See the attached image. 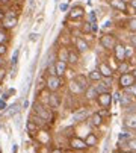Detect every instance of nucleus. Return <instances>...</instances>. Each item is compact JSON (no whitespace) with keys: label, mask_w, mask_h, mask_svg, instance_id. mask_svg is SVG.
Segmentation results:
<instances>
[{"label":"nucleus","mask_w":136,"mask_h":153,"mask_svg":"<svg viewBox=\"0 0 136 153\" xmlns=\"http://www.w3.org/2000/svg\"><path fill=\"white\" fill-rule=\"evenodd\" d=\"M17 23H18L17 15H15L12 11H11V12H8V14L3 17V20H2V25H3V27H5V29H12Z\"/></svg>","instance_id":"f257e3e1"},{"label":"nucleus","mask_w":136,"mask_h":153,"mask_svg":"<svg viewBox=\"0 0 136 153\" xmlns=\"http://www.w3.org/2000/svg\"><path fill=\"white\" fill-rule=\"evenodd\" d=\"M35 112H36V115L38 117H41L44 121H52V118H53V115H52V112L49 111V109H44L41 105H38V103H35Z\"/></svg>","instance_id":"f03ea898"},{"label":"nucleus","mask_w":136,"mask_h":153,"mask_svg":"<svg viewBox=\"0 0 136 153\" xmlns=\"http://www.w3.org/2000/svg\"><path fill=\"white\" fill-rule=\"evenodd\" d=\"M45 85H47V88L50 91H56L61 88V85H62V80L59 76H49L47 77V82H45Z\"/></svg>","instance_id":"7ed1b4c3"},{"label":"nucleus","mask_w":136,"mask_h":153,"mask_svg":"<svg viewBox=\"0 0 136 153\" xmlns=\"http://www.w3.org/2000/svg\"><path fill=\"white\" fill-rule=\"evenodd\" d=\"M135 80H136L135 74H132V73H124V74H121V77H120V85L123 86V88H129V86L135 85Z\"/></svg>","instance_id":"20e7f679"},{"label":"nucleus","mask_w":136,"mask_h":153,"mask_svg":"<svg viewBox=\"0 0 136 153\" xmlns=\"http://www.w3.org/2000/svg\"><path fill=\"white\" fill-rule=\"evenodd\" d=\"M100 41H101V46H103L104 49H113V47L117 46L115 38H113L112 35H103Z\"/></svg>","instance_id":"39448f33"},{"label":"nucleus","mask_w":136,"mask_h":153,"mask_svg":"<svg viewBox=\"0 0 136 153\" xmlns=\"http://www.w3.org/2000/svg\"><path fill=\"white\" fill-rule=\"evenodd\" d=\"M70 146H71V149H76V150H85V149L88 147L86 143H85L83 140L77 138V137H74V138L70 140Z\"/></svg>","instance_id":"423d86ee"},{"label":"nucleus","mask_w":136,"mask_h":153,"mask_svg":"<svg viewBox=\"0 0 136 153\" xmlns=\"http://www.w3.org/2000/svg\"><path fill=\"white\" fill-rule=\"evenodd\" d=\"M77 85H79V88L80 91H86L88 90V79L83 76V74H77L76 76V80H74Z\"/></svg>","instance_id":"0eeeda50"},{"label":"nucleus","mask_w":136,"mask_h":153,"mask_svg":"<svg viewBox=\"0 0 136 153\" xmlns=\"http://www.w3.org/2000/svg\"><path fill=\"white\" fill-rule=\"evenodd\" d=\"M88 115H89V111L83 108V109H79V111H76V112L73 114V120H74V121H83Z\"/></svg>","instance_id":"6e6552de"},{"label":"nucleus","mask_w":136,"mask_h":153,"mask_svg":"<svg viewBox=\"0 0 136 153\" xmlns=\"http://www.w3.org/2000/svg\"><path fill=\"white\" fill-rule=\"evenodd\" d=\"M110 102H112V96L109 93H104V94H100L98 96V103L103 108H109L110 106Z\"/></svg>","instance_id":"1a4fd4ad"},{"label":"nucleus","mask_w":136,"mask_h":153,"mask_svg":"<svg viewBox=\"0 0 136 153\" xmlns=\"http://www.w3.org/2000/svg\"><path fill=\"white\" fill-rule=\"evenodd\" d=\"M115 55H117V59L120 62H124V59H126V47H123L121 44H117L115 46Z\"/></svg>","instance_id":"9d476101"},{"label":"nucleus","mask_w":136,"mask_h":153,"mask_svg":"<svg viewBox=\"0 0 136 153\" xmlns=\"http://www.w3.org/2000/svg\"><path fill=\"white\" fill-rule=\"evenodd\" d=\"M110 5H112V8H115L118 11H123V12L127 11V5L124 0H110Z\"/></svg>","instance_id":"9b49d317"},{"label":"nucleus","mask_w":136,"mask_h":153,"mask_svg":"<svg viewBox=\"0 0 136 153\" xmlns=\"http://www.w3.org/2000/svg\"><path fill=\"white\" fill-rule=\"evenodd\" d=\"M82 15H83V8H82V6H74V8L70 11V14H68V17H70L71 20L80 18Z\"/></svg>","instance_id":"f8f14e48"},{"label":"nucleus","mask_w":136,"mask_h":153,"mask_svg":"<svg viewBox=\"0 0 136 153\" xmlns=\"http://www.w3.org/2000/svg\"><path fill=\"white\" fill-rule=\"evenodd\" d=\"M98 93H97V90H95V86H88V90L85 91V97L88 99V100H92V99H98Z\"/></svg>","instance_id":"ddd939ff"},{"label":"nucleus","mask_w":136,"mask_h":153,"mask_svg":"<svg viewBox=\"0 0 136 153\" xmlns=\"http://www.w3.org/2000/svg\"><path fill=\"white\" fill-rule=\"evenodd\" d=\"M55 65H56V76H62V74L65 73V70H67V62H64V61H56Z\"/></svg>","instance_id":"4468645a"},{"label":"nucleus","mask_w":136,"mask_h":153,"mask_svg":"<svg viewBox=\"0 0 136 153\" xmlns=\"http://www.w3.org/2000/svg\"><path fill=\"white\" fill-rule=\"evenodd\" d=\"M98 71H100V74H101L103 77H110V76H112V70L107 67L106 64H100V65H98Z\"/></svg>","instance_id":"2eb2a0df"},{"label":"nucleus","mask_w":136,"mask_h":153,"mask_svg":"<svg viewBox=\"0 0 136 153\" xmlns=\"http://www.w3.org/2000/svg\"><path fill=\"white\" fill-rule=\"evenodd\" d=\"M76 47H77L80 52H86V50L89 49L88 42H86L83 38H77V39H76Z\"/></svg>","instance_id":"dca6fc26"},{"label":"nucleus","mask_w":136,"mask_h":153,"mask_svg":"<svg viewBox=\"0 0 136 153\" xmlns=\"http://www.w3.org/2000/svg\"><path fill=\"white\" fill-rule=\"evenodd\" d=\"M18 108H20V103H14L9 109H8V111H6V117H12V115H15L17 112H18Z\"/></svg>","instance_id":"f3484780"},{"label":"nucleus","mask_w":136,"mask_h":153,"mask_svg":"<svg viewBox=\"0 0 136 153\" xmlns=\"http://www.w3.org/2000/svg\"><path fill=\"white\" fill-rule=\"evenodd\" d=\"M91 121H92L94 126H100V124L103 123V120H101V114H100V112L92 114V117H91Z\"/></svg>","instance_id":"a211bd4d"},{"label":"nucleus","mask_w":136,"mask_h":153,"mask_svg":"<svg viewBox=\"0 0 136 153\" xmlns=\"http://www.w3.org/2000/svg\"><path fill=\"white\" fill-rule=\"evenodd\" d=\"M85 143H86L88 147H89V146H95V144H97V137H95L94 134H89V135L86 137Z\"/></svg>","instance_id":"6ab92c4d"},{"label":"nucleus","mask_w":136,"mask_h":153,"mask_svg":"<svg viewBox=\"0 0 136 153\" xmlns=\"http://www.w3.org/2000/svg\"><path fill=\"white\" fill-rule=\"evenodd\" d=\"M49 105H50L52 108H58V106H59V97H58L56 94H52V96L49 97Z\"/></svg>","instance_id":"aec40b11"},{"label":"nucleus","mask_w":136,"mask_h":153,"mask_svg":"<svg viewBox=\"0 0 136 153\" xmlns=\"http://www.w3.org/2000/svg\"><path fill=\"white\" fill-rule=\"evenodd\" d=\"M126 126H129L130 129H136V115H129V118L126 120Z\"/></svg>","instance_id":"412c9836"},{"label":"nucleus","mask_w":136,"mask_h":153,"mask_svg":"<svg viewBox=\"0 0 136 153\" xmlns=\"http://www.w3.org/2000/svg\"><path fill=\"white\" fill-rule=\"evenodd\" d=\"M77 61H79V55H77V52H73V50L68 52V62L76 64Z\"/></svg>","instance_id":"4be33fe9"},{"label":"nucleus","mask_w":136,"mask_h":153,"mask_svg":"<svg viewBox=\"0 0 136 153\" xmlns=\"http://www.w3.org/2000/svg\"><path fill=\"white\" fill-rule=\"evenodd\" d=\"M101 77H103V76L100 74L98 70H92V71L89 73V79H91V80H100Z\"/></svg>","instance_id":"5701e85b"},{"label":"nucleus","mask_w":136,"mask_h":153,"mask_svg":"<svg viewBox=\"0 0 136 153\" xmlns=\"http://www.w3.org/2000/svg\"><path fill=\"white\" fill-rule=\"evenodd\" d=\"M95 90L98 94H104V93H107V86L104 83H98V85H95Z\"/></svg>","instance_id":"b1692460"},{"label":"nucleus","mask_w":136,"mask_h":153,"mask_svg":"<svg viewBox=\"0 0 136 153\" xmlns=\"http://www.w3.org/2000/svg\"><path fill=\"white\" fill-rule=\"evenodd\" d=\"M129 29L136 32V18H130L129 20Z\"/></svg>","instance_id":"393cba45"},{"label":"nucleus","mask_w":136,"mask_h":153,"mask_svg":"<svg viewBox=\"0 0 136 153\" xmlns=\"http://www.w3.org/2000/svg\"><path fill=\"white\" fill-rule=\"evenodd\" d=\"M26 126H27V130H29V132H35V130H36V124H35L32 120H30V121H27V124H26Z\"/></svg>","instance_id":"a878e982"},{"label":"nucleus","mask_w":136,"mask_h":153,"mask_svg":"<svg viewBox=\"0 0 136 153\" xmlns=\"http://www.w3.org/2000/svg\"><path fill=\"white\" fill-rule=\"evenodd\" d=\"M49 76H56V65L55 64L49 65Z\"/></svg>","instance_id":"bb28decb"},{"label":"nucleus","mask_w":136,"mask_h":153,"mask_svg":"<svg viewBox=\"0 0 136 153\" xmlns=\"http://www.w3.org/2000/svg\"><path fill=\"white\" fill-rule=\"evenodd\" d=\"M6 41H8V35L3 30H0V44H5Z\"/></svg>","instance_id":"cd10ccee"},{"label":"nucleus","mask_w":136,"mask_h":153,"mask_svg":"<svg viewBox=\"0 0 136 153\" xmlns=\"http://www.w3.org/2000/svg\"><path fill=\"white\" fill-rule=\"evenodd\" d=\"M70 88H71V91H73V93H82V91H80V88H79V85H77L76 82H71Z\"/></svg>","instance_id":"c85d7f7f"},{"label":"nucleus","mask_w":136,"mask_h":153,"mask_svg":"<svg viewBox=\"0 0 136 153\" xmlns=\"http://www.w3.org/2000/svg\"><path fill=\"white\" fill-rule=\"evenodd\" d=\"M127 68H129V65H127L126 62H121V64H120V67H118V70H120V71H121L123 74H124V73L127 71Z\"/></svg>","instance_id":"c756f323"},{"label":"nucleus","mask_w":136,"mask_h":153,"mask_svg":"<svg viewBox=\"0 0 136 153\" xmlns=\"http://www.w3.org/2000/svg\"><path fill=\"white\" fill-rule=\"evenodd\" d=\"M83 32H86V33L92 32V25H89V23H85V26H83Z\"/></svg>","instance_id":"7c9ffc66"},{"label":"nucleus","mask_w":136,"mask_h":153,"mask_svg":"<svg viewBox=\"0 0 136 153\" xmlns=\"http://www.w3.org/2000/svg\"><path fill=\"white\" fill-rule=\"evenodd\" d=\"M18 55H20V50H15V52H14V56H12V61H11V64H12V65H15V64H17Z\"/></svg>","instance_id":"2f4dec72"},{"label":"nucleus","mask_w":136,"mask_h":153,"mask_svg":"<svg viewBox=\"0 0 136 153\" xmlns=\"http://www.w3.org/2000/svg\"><path fill=\"white\" fill-rule=\"evenodd\" d=\"M120 102H121V103H123V106H127V105H129V103H130V99H129V97H127V96H123V97H121V100H120Z\"/></svg>","instance_id":"473e14b6"},{"label":"nucleus","mask_w":136,"mask_h":153,"mask_svg":"<svg viewBox=\"0 0 136 153\" xmlns=\"http://www.w3.org/2000/svg\"><path fill=\"white\" fill-rule=\"evenodd\" d=\"M127 146H129V147H130L132 150H136V140H129Z\"/></svg>","instance_id":"72a5a7b5"},{"label":"nucleus","mask_w":136,"mask_h":153,"mask_svg":"<svg viewBox=\"0 0 136 153\" xmlns=\"http://www.w3.org/2000/svg\"><path fill=\"white\" fill-rule=\"evenodd\" d=\"M129 93H132L133 96H136V85H132V86H129V88H126Z\"/></svg>","instance_id":"f704fd0d"},{"label":"nucleus","mask_w":136,"mask_h":153,"mask_svg":"<svg viewBox=\"0 0 136 153\" xmlns=\"http://www.w3.org/2000/svg\"><path fill=\"white\" fill-rule=\"evenodd\" d=\"M5 76H6V71L3 70V68H0V83L3 82V79H5Z\"/></svg>","instance_id":"c9c22d12"},{"label":"nucleus","mask_w":136,"mask_h":153,"mask_svg":"<svg viewBox=\"0 0 136 153\" xmlns=\"http://www.w3.org/2000/svg\"><path fill=\"white\" fill-rule=\"evenodd\" d=\"M6 53V46L5 44H0V56H3Z\"/></svg>","instance_id":"e433bc0d"},{"label":"nucleus","mask_w":136,"mask_h":153,"mask_svg":"<svg viewBox=\"0 0 136 153\" xmlns=\"http://www.w3.org/2000/svg\"><path fill=\"white\" fill-rule=\"evenodd\" d=\"M113 100H115V102H120L121 100V94L120 93H115V94H113V97H112Z\"/></svg>","instance_id":"4c0bfd02"},{"label":"nucleus","mask_w":136,"mask_h":153,"mask_svg":"<svg viewBox=\"0 0 136 153\" xmlns=\"http://www.w3.org/2000/svg\"><path fill=\"white\" fill-rule=\"evenodd\" d=\"M130 41H132V46L136 49V35H133V36L130 38Z\"/></svg>","instance_id":"58836bf2"},{"label":"nucleus","mask_w":136,"mask_h":153,"mask_svg":"<svg viewBox=\"0 0 136 153\" xmlns=\"http://www.w3.org/2000/svg\"><path fill=\"white\" fill-rule=\"evenodd\" d=\"M36 38H38L36 33H30V35H29V39H30V41H36Z\"/></svg>","instance_id":"ea45409f"},{"label":"nucleus","mask_w":136,"mask_h":153,"mask_svg":"<svg viewBox=\"0 0 136 153\" xmlns=\"http://www.w3.org/2000/svg\"><path fill=\"white\" fill-rule=\"evenodd\" d=\"M5 106H6L5 100H0V109H5Z\"/></svg>","instance_id":"a19ab883"},{"label":"nucleus","mask_w":136,"mask_h":153,"mask_svg":"<svg viewBox=\"0 0 136 153\" xmlns=\"http://www.w3.org/2000/svg\"><path fill=\"white\" fill-rule=\"evenodd\" d=\"M126 56H132V50H130L129 47L126 49Z\"/></svg>","instance_id":"79ce46f5"},{"label":"nucleus","mask_w":136,"mask_h":153,"mask_svg":"<svg viewBox=\"0 0 136 153\" xmlns=\"http://www.w3.org/2000/svg\"><path fill=\"white\" fill-rule=\"evenodd\" d=\"M52 153H62V150H61V149H53Z\"/></svg>","instance_id":"37998d69"},{"label":"nucleus","mask_w":136,"mask_h":153,"mask_svg":"<svg viewBox=\"0 0 136 153\" xmlns=\"http://www.w3.org/2000/svg\"><path fill=\"white\" fill-rule=\"evenodd\" d=\"M2 65H3V58L0 56V68H2Z\"/></svg>","instance_id":"c03bdc74"},{"label":"nucleus","mask_w":136,"mask_h":153,"mask_svg":"<svg viewBox=\"0 0 136 153\" xmlns=\"http://www.w3.org/2000/svg\"><path fill=\"white\" fill-rule=\"evenodd\" d=\"M29 3H30V8H33V5H35V0H30Z\"/></svg>","instance_id":"a18cd8bd"},{"label":"nucleus","mask_w":136,"mask_h":153,"mask_svg":"<svg viewBox=\"0 0 136 153\" xmlns=\"http://www.w3.org/2000/svg\"><path fill=\"white\" fill-rule=\"evenodd\" d=\"M0 2H2V3H8V2H9V0H0Z\"/></svg>","instance_id":"49530a36"},{"label":"nucleus","mask_w":136,"mask_h":153,"mask_svg":"<svg viewBox=\"0 0 136 153\" xmlns=\"http://www.w3.org/2000/svg\"><path fill=\"white\" fill-rule=\"evenodd\" d=\"M132 5H133V6L136 8V0H133V2H132Z\"/></svg>","instance_id":"de8ad7c7"},{"label":"nucleus","mask_w":136,"mask_h":153,"mask_svg":"<svg viewBox=\"0 0 136 153\" xmlns=\"http://www.w3.org/2000/svg\"><path fill=\"white\" fill-rule=\"evenodd\" d=\"M0 18H2V20H3V12H2V11H0Z\"/></svg>","instance_id":"09e8293b"},{"label":"nucleus","mask_w":136,"mask_h":153,"mask_svg":"<svg viewBox=\"0 0 136 153\" xmlns=\"http://www.w3.org/2000/svg\"><path fill=\"white\" fill-rule=\"evenodd\" d=\"M118 153H132V152H118Z\"/></svg>","instance_id":"8fccbe9b"},{"label":"nucleus","mask_w":136,"mask_h":153,"mask_svg":"<svg viewBox=\"0 0 136 153\" xmlns=\"http://www.w3.org/2000/svg\"><path fill=\"white\" fill-rule=\"evenodd\" d=\"M132 2H133V0H132Z\"/></svg>","instance_id":"3c124183"}]
</instances>
